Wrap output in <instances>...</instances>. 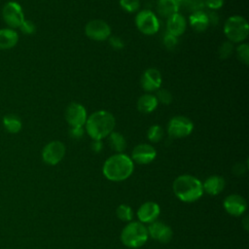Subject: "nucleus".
Wrapping results in <instances>:
<instances>
[{"label": "nucleus", "mask_w": 249, "mask_h": 249, "mask_svg": "<svg viewBox=\"0 0 249 249\" xmlns=\"http://www.w3.org/2000/svg\"><path fill=\"white\" fill-rule=\"evenodd\" d=\"M132 160L123 153H117L109 157L103 164V175L110 181L121 182L127 179L133 172Z\"/></svg>", "instance_id": "f257e3e1"}, {"label": "nucleus", "mask_w": 249, "mask_h": 249, "mask_svg": "<svg viewBox=\"0 0 249 249\" xmlns=\"http://www.w3.org/2000/svg\"><path fill=\"white\" fill-rule=\"evenodd\" d=\"M86 130L93 140H101L107 137L114 129L116 122L114 116L104 110L92 113L86 122Z\"/></svg>", "instance_id": "f03ea898"}, {"label": "nucleus", "mask_w": 249, "mask_h": 249, "mask_svg": "<svg viewBox=\"0 0 249 249\" xmlns=\"http://www.w3.org/2000/svg\"><path fill=\"white\" fill-rule=\"evenodd\" d=\"M175 196L182 201L194 202L203 195L202 183L195 176L184 174L178 176L172 185Z\"/></svg>", "instance_id": "7ed1b4c3"}, {"label": "nucleus", "mask_w": 249, "mask_h": 249, "mask_svg": "<svg viewBox=\"0 0 249 249\" xmlns=\"http://www.w3.org/2000/svg\"><path fill=\"white\" fill-rule=\"evenodd\" d=\"M148 231L140 222H129L121 232L122 243L128 248H139L143 246L148 239Z\"/></svg>", "instance_id": "20e7f679"}, {"label": "nucleus", "mask_w": 249, "mask_h": 249, "mask_svg": "<svg viewBox=\"0 0 249 249\" xmlns=\"http://www.w3.org/2000/svg\"><path fill=\"white\" fill-rule=\"evenodd\" d=\"M224 32L230 42L240 43L247 38L249 25L243 17L231 16L225 23Z\"/></svg>", "instance_id": "39448f33"}, {"label": "nucleus", "mask_w": 249, "mask_h": 249, "mask_svg": "<svg viewBox=\"0 0 249 249\" xmlns=\"http://www.w3.org/2000/svg\"><path fill=\"white\" fill-rule=\"evenodd\" d=\"M194 128L193 122L185 116H175L167 124L168 135L172 138H183L191 134Z\"/></svg>", "instance_id": "423d86ee"}, {"label": "nucleus", "mask_w": 249, "mask_h": 249, "mask_svg": "<svg viewBox=\"0 0 249 249\" xmlns=\"http://www.w3.org/2000/svg\"><path fill=\"white\" fill-rule=\"evenodd\" d=\"M135 23L138 30L146 35H153L157 33L160 28L158 18L149 10L139 12L135 17Z\"/></svg>", "instance_id": "0eeeda50"}, {"label": "nucleus", "mask_w": 249, "mask_h": 249, "mask_svg": "<svg viewBox=\"0 0 249 249\" xmlns=\"http://www.w3.org/2000/svg\"><path fill=\"white\" fill-rule=\"evenodd\" d=\"M65 155V146L58 140L48 143L42 151V159L49 165L57 164Z\"/></svg>", "instance_id": "6e6552de"}, {"label": "nucleus", "mask_w": 249, "mask_h": 249, "mask_svg": "<svg viewBox=\"0 0 249 249\" xmlns=\"http://www.w3.org/2000/svg\"><path fill=\"white\" fill-rule=\"evenodd\" d=\"M86 35L94 41H104L111 35V28L107 22L102 19H92L85 27Z\"/></svg>", "instance_id": "1a4fd4ad"}, {"label": "nucleus", "mask_w": 249, "mask_h": 249, "mask_svg": "<svg viewBox=\"0 0 249 249\" xmlns=\"http://www.w3.org/2000/svg\"><path fill=\"white\" fill-rule=\"evenodd\" d=\"M2 15L5 22L11 27H19L24 21V15L20 5L15 1H10L5 4Z\"/></svg>", "instance_id": "9d476101"}, {"label": "nucleus", "mask_w": 249, "mask_h": 249, "mask_svg": "<svg viewBox=\"0 0 249 249\" xmlns=\"http://www.w3.org/2000/svg\"><path fill=\"white\" fill-rule=\"evenodd\" d=\"M65 119L71 127H83L88 119L87 110L82 104L72 102L65 110Z\"/></svg>", "instance_id": "9b49d317"}, {"label": "nucleus", "mask_w": 249, "mask_h": 249, "mask_svg": "<svg viewBox=\"0 0 249 249\" xmlns=\"http://www.w3.org/2000/svg\"><path fill=\"white\" fill-rule=\"evenodd\" d=\"M157 156V151L156 149L146 143L138 144L136 145L132 152H131V160L132 161L139 163V164H148L152 162Z\"/></svg>", "instance_id": "f8f14e48"}, {"label": "nucleus", "mask_w": 249, "mask_h": 249, "mask_svg": "<svg viewBox=\"0 0 249 249\" xmlns=\"http://www.w3.org/2000/svg\"><path fill=\"white\" fill-rule=\"evenodd\" d=\"M225 210L231 216H241L247 209L246 199L237 194L229 195L223 202Z\"/></svg>", "instance_id": "ddd939ff"}, {"label": "nucleus", "mask_w": 249, "mask_h": 249, "mask_svg": "<svg viewBox=\"0 0 249 249\" xmlns=\"http://www.w3.org/2000/svg\"><path fill=\"white\" fill-rule=\"evenodd\" d=\"M147 231L148 235H150L152 238L158 240L160 243L169 242L173 235L171 228L166 224L159 221H155L149 224Z\"/></svg>", "instance_id": "4468645a"}, {"label": "nucleus", "mask_w": 249, "mask_h": 249, "mask_svg": "<svg viewBox=\"0 0 249 249\" xmlns=\"http://www.w3.org/2000/svg\"><path fill=\"white\" fill-rule=\"evenodd\" d=\"M160 214V205L154 201H146L137 210V218L140 223L151 224L159 218Z\"/></svg>", "instance_id": "2eb2a0df"}, {"label": "nucleus", "mask_w": 249, "mask_h": 249, "mask_svg": "<svg viewBox=\"0 0 249 249\" xmlns=\"http://www.w3.org/2000/svg\"><path fill=\"white\" fill-rule=\"evenodd\" d=\"M141 87L146 91H154L160 88L161 75L160 72L156 68L147 69L140 80Z\"/></svg>", "instance_id": "dca6fc26"}, {"label": "nucleus", "mask_w": 249, "mask_h": 249, "mask_svg": "<svg viewBox=\"0 0 249 249\" xmlns=\"http://www.w3.org/2000/svg\"><path fill=\"white\" fill-rule=\"evenodd\" d=\"M167 33L178 37L182 35L186 30V19L181 14H175L167 18L166 23Z\"/></svg>", "instance_id": "f3484780"}, {"label": "nucleus", "mask_w": 249, "mask_h": 249, "mask_svg": "<svg viewBox=\"0 0 249 249\" xmlns=\"http://www.w3.org/2000/svg\"><path fill=\"white\" fill-rule=\"evenodd\" d=\"M225 179L219 175H212L205 179L202 184L203 192L211 196H216L220 194L225 188Z\"/></svg>", "instance_id": "a211bd4d"}, {"label": "nucleus", "mask_w": 249, "mask_h": 249, "mask_svg": "<svg viewBox=\"0 0 249 249\" xmlns=\"http://www.w3.org/2000/svg\"><path fill=\"white\" fill-rule=\"evenodd\" d=\"M18 41V33L11 28H4L0 30V49L9 50L17 45Z\"/></svg>", "instance_id": "6ab92c4d"}, {"label": "nucleus", "mask_w": 249, "mask_h": 249, "mask_svg": "<svg viewBox=\"0 0 249 249\" xmlns=\"http://www.w3.org/2000/svg\"><path fill=\"white\" fill-rule=\"evenodd\" d=\"M190 24L197 32L204 31L209 25L207 15L202 11L192 13L190 16Z\"/></svg>", "instance_id": "aec40b11"}, {"label": "nucleus", "mask_w": 249, "mask_h": 249, "mask_svg": "<svg viewBox=\"0 0 249 249\" xmlns=\"http://www.w3.org/2000/svg\"><path fill=\"white\" fill-rule=\"evenodd\" d=\"M178 5L175 0H159L157 3V12L163 18H170L178 13Z\"/></svg>", "instance_id": "412c9836"}, {"label": "nucleus", "mask_w": 249, "mask_h": 249, "mask_svg": "<svg viewBox=\"0 0 249 249\" xmlns=\"http://www.w3.org/2000/svg\"><path fill=\"white\" fill-rule=\"evenodd\" d=\"M157 97L153 94H144L137 100V109L141 113H151L158 106Z\"/></svg>", "instance_id": "4be33fe9"}, {"label": "nucleus", "mask_w": 249, "mask_h": 249, "mask_svg": "<svg viewBox=\"0 0 249 249\" xmlns=\"http://www.w3.org/2000/svg\"><path fill=\"white\" fill-rule=\"evenodd\" d=\"M108 142L110 147L117 153H122L126 147V141L124 135L120 132L112 131L108 135Z\"/></svg>", "instance_id": "5701e85b"}, {"label": "nucleus", "mask_w": 249, "mask_h": 249, "mask_svg": "<svg viewBox=\"0 0 249 249\" xmlns=\"http://www.w3.org/2000/svg\"><path fill=\"white\" fill-rule=\"evenodd\" d=\"M3 124L7 131L10 133H17L21 129V122L18 117L9 114L3 118Z\"/></svg>", "instance_id": "b1692460"}, {"label": "nucleus", "mask_w": 249, "mask_h": 249, "mask_svg": "<svg viewBox=\"0 0 249 249\" xmlns=\"http://www.w3.org/2000/svg\"><path fill=\"white\" fill-rule=\"evenodd\" d=\"M178 8L182 7L191 13L201 11L204 6V0H175Z\"/></svg>", "instance_id": "393cba45"}, {"label": "nucleus", "mask_w": 249, "mask_h": 249, "mask_svg": "<svg viewBox=\"0 0 249 249\" xmlns=\"http://www.w3.org/2000/svg\"><path fill=\"white\" fill-rule=\"evenodd\" d=\"M116 214L118 218L123 222H131L133 218V212L130 206L126 204H121L116 209Z\"/></svg>", "instance_id": "a878e982"}, {"label": "nucleus", "mask_w": 249, "mask_h": 249, "mask_svg": "<svg viewBox=\"0 0 249 249\" xmlns=\"http://www.w3.org/2000/svg\"><path fill=\"white\" fill-rule=\"evenodd\" d=\"M147 137L148 139L153 142V143H158L160 142L162 137H163V130L161 128V126L158 125V124H154L152 125L147 132Z\"/></svg>", "instance_id": "bb28decb"}, {"label": "nucleus", "mask_w": 249, "mask_h": 249, "mask_svg": "<svg viewBox=\"0 0 249 249\" xmlns=\"http://www.w3.org/2000/svg\"><path fill=\"white\" fill-rule=\"evenodd\" d=\"M236 55L240 61H242L244 64L249 63V46L246 43L240 44L236 48Z\"/></svg>", "instance_id": "cd10ccee"}, {"label": "nucleus", "mask_w": 249, "mask_h": 249, "mask_svg": "<svg viewBox=\"0 0 249 249\" xmlns=\"http://www.w3.org/2000/svg\"><path fill=\"white\" fill-rule=\"evenodd\" d=\"M232 51H233V44L230 41H227L220 46L218 50V54L222 59H226L231 55Z\"/></svg>", "instance_id": "c85d7f7f"}, {"label": "nucleus", "mask_w": 249, "mask_h": 249, "mask_svg": "<svg viewBox=\"0 0 249 249\" xmlns=\"http://www.w3.org/2000/svg\"><path fill=\"white\" fill-rule=\"evenodd\" d=\"M120 5L124 11L128 13H134L139 9L140 1L139 0H120Z\"/></svg>", "instance_id": "c756f323"}, {"label": "nucleus", "mask_w": 249, "mask_h": 249, "mask_svg": "<svg viewBox=\"0 0 249 249\" xmlns=\"http://www.w3.org/2000/svg\"><path fill=\"white\" fill-rule=\"evenodd\" d=\"M157 100L165 105H168L172 101V94L165 89H159L157 91Z\"/></svg>", "instance_id": "7c9ffc66"}, {"label": "nucleus", "mask_w": 249, "mask_h": 249, "mask_svg": "<svg viewBox=\"0 0 249 249\" xmlns=\"http://www.w3.org/2000/svg\"><path fill=\"white\" fill-rule=\"evenodd\" d=\"M20 28V31L26 35H31V34H34L35 31H36V26L35 24L30 21V20H25L21 23V25L19 26Z\"/></svg>", "instance_id": "2f4dec72"}, {"label": "nucleus", "mask_w": 249, "mask_h": 249, "mask_svg": "<svg viewBox=\"0 0 249 249\" xmlns=\"http://www.w3.org/2000/svg\"><path fill=\"white\" fill-rule=\"evenodd\" d=\"M163 44H164L166 49L173 50L177 45V37H175V36L166 32L164 37H163Z\"/></svg>", "instance_id": "473e14b6"}, {"label": "nucleus", "mask_w": 249, "mask_h": 249, "mask_svg": "<svg viewBox=\"0 0 249 249\" xmlns=\"http://www.w3.org/2000/svg\"><path fill=\"white\" fill-rule=\"evenodd\" d=\"M224 4V0H204V6L209 9L217 10L220 9Z\"/></svg>", "instance_id": "72a5a7b5"}, {"label": "nucleus", "mask_w": 249, "mask_h": 249, "mask_svg": "<svg viewBox=\"0 0 249 249\" xmlns=\"http://www.w3.org/2000/svg\"><path fill=\"white\" fill-rule=\"evenodd\" d=\"M109 43L110 45L114 48V49H117V50H120L122 48H124V42L123 40L118 37V36H110L109 37Z\"/></svg>", "instance_id": "f704fd0d"}, {"label": "nucleus", "mask_w": 249, "mask_h": 249, "mask_svg": "<svg viewBox=\"0 0 249 249\" xmlns=\"http://www.w3.org/2000/svg\"><path fill=\"white\" fill-rule=\"evenodd\" d=\"M84 128L83 127H71L69 130V134L71 137L79 139L84 135Z\"/></svg>", "instance_id": "c9c22d12"}, {"label": "nucleus", "mask_w": 249, "mask_h": 249, "mask_svg": "<svg viewBox=\"0 0 249 249\" xmlns=\"http://www.w3.org/2000/svg\"><path fill=\"white\" fill-rule=\"evenodd\" d=\"M90 148L94 153H99L103 148V144L101 140H93L90 144Z\"/></svg>", "instance_id": "e433bc0d"}, {"label": "nucleus", "mask_w": 249, "mask_h": 249, "mask_svg": "<svg viewBox=\"0 0 249 249\" xmlns=\"http://www.w3.org/2000/svg\"><path fill=\"white\" fill-rule=\"evenodd\" d=\"M245 170H246V167L243 165V163H240V162L236 163L233 166V168H232V172H234V173H236L238 175L243 174L245 172Z\"/></svg>", "instance_id": "4c0bfd02"}, {"label": "nucleus", "mask_w": 249, "mask_h": 249, "mask_svg": "<svg viewBox=\"0 0 249 249\" xmlns=\"http://www.w3.org/2000/svg\"><path fill=\"white\" fill-rule=\"evenodd\" d=\"M207 15V18H208V21H209V24L212 23V24H216L218 21H219V16L214 13V12H211L210 14H206Z\"/></svg>", "instance_id": "58836bf2"}, {"label": "nucleus", "mask_w": 249, "mask_h": 249, "mask_svg": "<svg viewBox=\"0 0 249 249\" xmlns=\"http://www.w3.org/2000/svg\"><path fill=\"white\" fill-rule=\"evenodd\" d=\"M247 221H248V217H245V219H244V228H245V230H248V223H247Z\"/></svg>", "instance_id": "ea45409f"}]
</instances>
